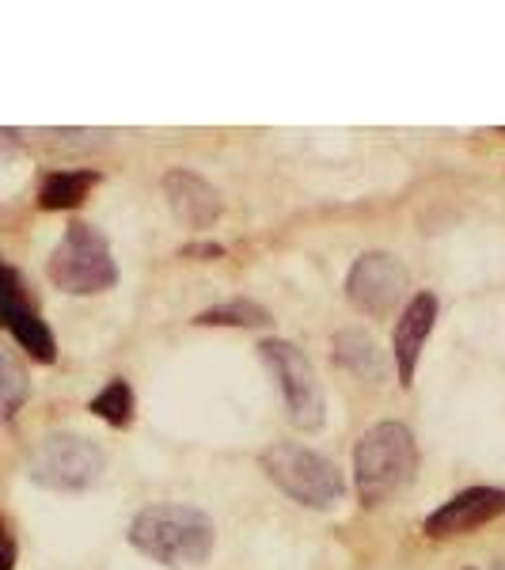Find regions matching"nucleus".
Instances as JSON below:
<instances>
[{"mask_svg": "<svg viewBox=\"0 0 505 570\" xmlns=\"http://www.w3.org/2000/svg\"><path fill=\"white\" fill-rule=\"evenodd\" d=\"M91 415L110 422V426H126V422L133 419V392L130 384L122 381V376H115V381L107 384L103 392L91 400Z\"/></svg>", "mask_w": 505, "mask_h": 570, "instance_id": "16", "label": "nucleus"}, {"mask_svg": "<svg viewBox=\"0 0 505 570\" xmlns=\"http://www.w3.org/2000/svg\"><path fill=\"white\" fill-rule=\"evenodd\" d=\"M502 513H505V491H498V487H472V491H461L456 499H448L445 505H437L429 513L426 537L434 540L467 537V532L491 525Z\"/></svg>", "mask_w": 505, "mask_h": 570, "instance_id": "8", "label": "nucleus"}, {"mask_svg": "<svg viewBox=\"0 0 505 570\" xmlns=\"http://www.w3.org/2000/svg\"><path fill=\"white\" fill-rule=\"evenodd\" d=\"M27 373H23V365L16 362L12 354L0 346V422H8L16 415V411L23 407V400H27Z\"/></svg>", "mask_w": 505, "mask_h": 570, "instance_id": "15", "label": "nucleus"}, {"mask_svg": "<svg viewBox=\"0 0 505 570\" xmlns=\"http://www.w3.org/2000/svg\"><path fill=\"white\" fill-rule=\"evenodd\" d=\"M214 521H209V513L195 510V505H145L130 521V544L141 556H149L171 570L201 567L214 556Z\"/></svg>", "mask_w": 505, "mask_h": 570, "instance_id": "1", "label": "nucleus"}, {"mask_svg": "<svg viewBox=\"0 0 505 570\" xmlns=\"http://www.w3.org/2000/svg\"><path fill=\"white\" fill-rule=\"evenodd\" d=\"M434 320H437V297H434V293H415V297L407 301V308H403L399 327H396V370H399V384L415 381L422 346H426L429 331H434Z\"/></svg>", "mask_w": 505, "mask_h": 570, "instance_id": "10", "label": "nucleus"}, {"mask_svg": "<svg viewBox=\"0 0 505 570\" xmlns=\"http://www.w3.org/2000/svg\"><path fill=\"white\" fill-rule=\"evenodd\" d=\"M96 183H99L96 171H50L39 187V206L42 209H77Z\"/></svg>", "mask_w": 505, "mask_h": 570, "instance_id": "13", "label": "nucleus"}, {"mask_svg": "<svg viewBox=\"0 0 505 570\" xmlns=\"http://www.w3.org/2000/svg\"><path fill=\"white\" fill-rule=\"evenodd\" d=\"M198 327H263L270 324V312L255 301H225L217 308H206L195 316Z\"/></svg>", "mask_w": 505, "mask_h": 570, "instance_id": "14", "label": "nucleus"}, {"mask_svg": "<svg viewBox=\"0 0 505 570\" xmlns=\"http://www.w3.org/2000/svg\"><path fill=\"white\" fill-rule=\"evenodd\" d=\"M46 274L58 285L61 293L72 297H91V293H103L118 282V263L110 255L107 236L96 225L85 220H72L66 228V236L58 240V247L50 252Z\"/></svg>", "mask_w": 505, "mask_h": 570, "instance_id": "3", "label": "nucleus"}, {"mask_svg": "<svg viewBox=\"0 0 505 570\" xmlns=\"http://www.w3.org/2000/svg\"><path fill=\"white\" fill-rule=\"evenodd\" d=\"M263 362L270 365L274 376H278V389H281V400H286V415L297 430L305 434H316L327 419V400H324V389L316 381V370L305 357L300 346L286 343V338H266L259 346Z\"/></svg>", "mask_w": 505, "mask_h": 570, "instance_id": "6", "label": "nucleus"}, {"mask_svg": "<svg viewBox=\"0 0 505 570\" xmlns=\"http://www.w3.org/2000/svg\"><path fill=\"white\" fill-rule=\"evenodd\" d=\"M418 445L403 422H380L354 449V487L362 505H384L415 480Z\"/></svg>", "mask_w": 505, "mask_h": 570, "instance_id": "2", "label": "nucleus"}, {"mask_svg": "<svg viewBox=\"0 0 505 570\" xmlns=\"http://www.w3.org/2000/svg\"><path fill=\"white\" fill-rule=\"evenodd\" d=\"M263 468L293 502L308 505V510H330L346 494L343 472L327 456L311 453L297 441H278V445L266 449Z\"/></svg>", "mask_w": 505, "mask_h": 570, "instance_id": "4", "label": "nucleus"}, {"mask_svg": "<svg viewBox=\"0 0 505 570\" xmlns=\"http://www.w3.org/2000/svg\"><path fill=\"white\" fill-rule=\"evenodd\" d=\"M346 297L365 316H392L407 297V266L384 252L362 255L346 274Z\"/></svg>", "mask_w": 505, "mask_h": 570, "instance_id": "7", "label": "nucleus"}, {"mask_svg": "<svg viewBox=\"0 0 505 570\" xmlns=\"http://www.w3.org/2000/svg\"><path fill=\"white\" fill-rule=\"evenodd\" d=\"M23 297V282H20V274L12 271L4 259H0V324H4V316L12 312Z\"/></svg>", "mask_w": 505, "mask_h": 570, "instance_id": "17", "label": "nucleus"}, {"mask_svg": "<svg viewBox=\"0 0 505 570\" xmlns=\"http://www.w3.org/2000/svg\"><path fill=\"white\" fill-rule=\"evenodd\" d=\"M182 255H206V259H220V255H225V247H220V244H190V247H182Z\"/></svg>", "mask_w": 505, "mask_h": 570, "instance_id": "19", "label": "nucleus"}, {"mask_svg": "<svg viewBox=\"0 0 505 570\" xmlns=\"http://www.w3.org/2000/svg\"><path fill=\"white\" fill-rule=\"evenodd\" d=\"M16 567V544L8 537V529L0 525V570H12Z\"/></svg>", "mask_w": 505, "mask_h": 570, "instance_id": "18", "label": "nucleus"}, {"mask_svg": "<svg viewBox=\"0 0 505 570\" xmlns=\"http://www.w3.org/2000/svg\"><path fill=\"white\" fill-rule=\"evenodd\" d=\"M107 468V456L96 441L80 434H50L34 445L31 461H27V475L46 491H88L99 483Z\"/></svg>", "mask_w": 505, "mask_h": 570, "instance_id": "5", "label": "nucleus"}, {"mask_svg": "<svg viewBox=\"0 0 505 570\" xmlns=\"http://www.w3.org/2000/svg\"><path fill=\"white\" fill-rule=\"evenodd\" d=\"M4 327L12 331L16 343H20L31 357H39V362H53V357H58V338H53V331L42 324V316L27 305V301H20V305L8 312Z\"/></svg>", "mask_w": 505, "mask_h": 570, "instance_id": "12", "label": "nucleus"}, {"mask_svg": "<svg viewBox=\"0 0 505 570\" xmlns=\"http://www.w3.org/2000/svg\"><path fill=\"white\" fill-rule=\"evenodd\" d=\"M335 362L343 370H350L362 381H384V351L376 346V338L362 327H343L335 335Z\"/></svg>", "mask_w": 505, "mask_h": 570, "instance_id": "11", "label": "nucleus"}, {"mask_svg": "<svg viewBox=\"0 0 505 570\" xmlns=\"http://www.w3.org/2000/svg\"><path fill=\"white\" fill-rule=\"evenodd\" d=\"M164 195H168L171 214L187 228H198V233L214 228L220 209H225L214 183L201 179L198 171H190V168H171L168 176H164Z\"/></svg>", "mask_w": 505, "mask_h": 570, "instance_id": "9", "label": "nucleus"}]
</instances>
